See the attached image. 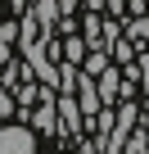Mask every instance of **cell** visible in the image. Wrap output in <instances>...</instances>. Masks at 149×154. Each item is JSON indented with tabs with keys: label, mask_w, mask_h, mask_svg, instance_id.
<instances>
[{
	"label": "cell",
	"mask_w": 149,
	"mask_h": 154,
	"mask_svg": "<svg viewBox=\"0 0 149 154\" xmlns=\"http://www.w3.org/2000/svg\"><path fill=\"white\" fill-rule=\"evenodd\" d=\"M59 113H63V122H59L63 136H77V131H82V104L72 100V95H63V109H59Z\"/></svg>",
	"instance_id": "obj_3"
},
{
	"label": "cell",
	"mask_w": 149,
	"mask_h": 154,
	"mask_svg": "<svg viewBox=\"0 0 149 154\" xmlns=\"http://www.w3.org/2000/svg\"><path fill=\"white\" fill-rule=\"evenodd\" d=\"M136 72H140V91L149 95V54H140V59H136Z\"/></svg>",
	"instance_id": "obj_9"
},
{
	"label": "cell",
	"mask_w": 149,
	"mask_h": 154,
	"mask_svg": "<svg viewBox=\"0 0 149 154\" xmlns=\"http://www.w3.org/2000/svg\"><path fill=\"white\" fill-rule=\"evenodd\" d=\"M18 41V23H5L0 27V59H9V45Z\"/></svg>",
	"instance_id": "obj_7"
},
{
	"label": "cell",
	"mask_w": 149,
	"mask_h": 154,
	"mask_svg": "<svg viewBox=\"0 0 149 154\" xmlns=\"http://www.w3.org/2000/svg\"><path fill=\"white\" fill-rule=\"evenodd\" d=\"M18 77H23V63H9L5 68V86H18Z\"/></svg>",
	"instance_id": "obj_12"
},
{
	"label": "cell",
	"mask_w": 149,
	"mask_h": 154,
	"mask_svg": "<svg viewBox=\"0 0 149 154\" xmlns=\"http://www.w3.org/2000/svg\"><path fill=\"white\" fill-rule=\"evenodd\" d=\"M32 127H36V131H50V127H54V104H50V91H41V104H36V113H32Z\"/></svg>",
	"instance_id": "obj_4"
},
{
	"label": "cell",
	"mask_w": 149,
	"mask_h": 154,
	"mask_svg": "<svg viewBox=\"0 0 149 154\" xmlns=\"http://www.w3.org/2000/svg\"><path fill=\"white\" fill-rule=\"evenodd\" d=\"M122 154H149V131H145V127H131V136H127Z\"/></svg>",
	"instance_id": "obj_6"
},
{
	"label": "cell",
	"mask_w": 149,
	"mask_h": 154,
	"mask_svg": "<svg viewBox=\"0 0 149 154\" xmlns=\"http://www.w3.org/2000/svg\"><path fill=\"white\" fill-rule=\"evenodd\" d=\"M136 36L149 41V18H136V23H131V41H136Z\"/></svg>",
	"instance_id": "obj_11"
},
{
	"label": "cell",
	"mask_w": 149,
	"mask_h": 154,
	"mask_svg": "<svg viewBox=\"0 0 149 154\" xmlns=\"http://www.w3.org/2000/svg\"><path fill=\"white\" fill-rule=\"evenodd\" d=\"M36 136L27 127H0V154H32Z\"/></svg>",
	"instance_id": "obj_1"
},
{
	"label": "cell",
	"mask_w": 149,
	"mask_h": 154,
	"mask_svg": "<svg viewBox=\"0 0 149 154\" xmlns=\"http://www.w3.org/2000/svg\"><path fill=\"white\" fill-rule=\"evenodd\" d=\"M95 91H100V104H113L122 95V72L118 68H100L95 72Z\"/></svg>",
	"instance_id": "obj_2"
},
{
	"label": "cell",
	"mask_w": 149,
	"mask_h": 154,
	"mask_svg": "<svg viewBox=\"0 0 149 154\" xmlns=\"http://www.w3.org/2000/svg\"><path fill=\"white\" fill-rule=\"evenodd\" d=\"M59 50H63V59H68V63H82V59H86V36H63V41H59Z\"/></svg>",
	"instance_id": "obj_5"
},
{
	"label": "cell",
	"mask_w": 149,
	"mask_h": 154,
	"mask_svg": "<svg viewBox=\"0 0 149 154\" xmlns=\"http://www.w3.org/2000/svg\"><path fill=\"white\" fill-rule=\"evenodd\" d=\"M14 113V95H9V86L0 82V118H9Z\"/></svg>",
	"instance_id": "obj_10"
},
{
	"label": "cell",
	"mask_w": 149,
	"mask_h": 154,
	"mask_svg": "<svg viewBox=\"0 0 149 154\" xmlns=\"http://www.w3.org/2000/svg\"><path fill=\"white\" fill-rule=\"evenodd\" d=\"M82 68H86V72H91V77H95V72H100V68H109V54H104V50H91V54H86V59H82Z\"/></svg>",
	"instance_id": "obj_8"
}]
</instances>
